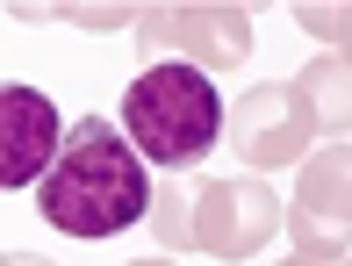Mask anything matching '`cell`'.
Returning <instances> with one entry per match:
<instances>
[{
	"mask_svg": "<svg viewBox=\"0 0 352 266\" xmlns=\"http://www.w3.org/2000/svg\"><path fill=\"white\" fill-rule=\"evenodd\" d=\"M36 209H43L51 230H65L79 245H101L116 230L144 223V209H151V166L137 159L122 122L79 115L65 130V144H58L51 173L36 180Z\"/></svg>",
	"mask_w": 352,
	"mask_h": 266,
	"instance_id": "cell-1",
	"label": "cell"
},
{
	"mask_svg": "<svg viewBox=\"0 0 352 266\" xmlns=\"http://www.w3.org/2000/svg\"><path fill=\"white\" fill-rule=\"evenodd\" d=\"M122 137L137 144V159L151 173H187L223 144V93L209 72L195 65H144L130 87H122Z\"/></svg>",
	"mask_w": 352,
	"mask_h": 266,
	"instance_id": "cell-2",
	"label": "cell"
},
{
	"mask_svg": "<svg viewBox=\"0 0 352 266\" xmlns=\"http://www.w3.org/2000/svg\"><path fill=\"white\" fill-rule=\"evenodd\" d=\"M137 51L151 65H195V72H237L252 58V14L245 8H144L137 14Z\"/></svg>",
	"mask_w": 352,
	"mask_h": 266,
	"instance_id": "cell-3",
	"label": "cell"
},
{
	"mask_svg": "<svg viewBox=\"0 0 352 266\" xmlns=\"http://www.w3.org/2000/svg\"><path fill=\"white\" fill-rule=\"evenodd\" d=\"M280 195L259 173H237V180H195V245L209 259H252L266 238H280Z\"/></svg>",
	"mask_w": 352,
	"mask_h": 266,
	"instance_id": "cell-4",
	"label": "cell"
},
{
	"mask_svg": "<svg viewBox=\"0 0 352 266\" xmlns=\"http://www.w3.org/2000/svg\"><path fill=\"white\" fill-rule=\"evenodd\" d=\"M223 130H230L237 159H245L252 173H274V166H295L302 151H309L316 115H309V101H302L295 80H259V87L237 93V108H230Z\"/></svg>",
	"mask_w": 352,
	"mask_h": 266,
	"instance_id": "cell-5",
	"label": "cell"
},
{
	"mask_svg": "<svg viewBox=\"0 0 352 266\" xmlns=\"http://www.w3.org/2000/svg\"><path fill=\"white\" fill-rule=\"evenodd\" d=\"M65 144V115L43 87H0V187H36Z\"/></svg>",
	"mask_w": 352,
	"mask_h": 266,
	"instance_id": "cell-6",
	"label": "cell"
},
{
	"mask_svg": "<svg viewBox=\"0 0 352 266\" xmlns=\"http://www.w3.org/2000/svg\"><path fill=\"white\" fill-rule=\"evenodd\" d=\"M295 216L352 230V144L309 151V166H302V180H295Z\"/></svg>",
	"mask_w": 352,
	"mask_h": 266,
	"instance_id": "cell-7",
	"label": "cell"
},
{
	"mask_svg": "<svg viewBox=\"0 0 352 266\" xmlns=\"http://www.w3.org/2000/svg\"><path fill=\"white\" fill-rule=\"evenodd\" d=\"M302 101H309V115H316V130L324 137H338V144H352V65L345 58H309L302 65Z\"/></svg>",
	"mask_w": 352,
	"mask_h": 266,
	"instance_id": "cell-8",
	"label": "cell"
},
{
	"mask_svg": "<svg viewBox=\"0 0 352 266\" xmlns=\"http://www.w3.org/2000/svg\"><path fill=\"white\" fill-rule=\"evenodd\" d=\"M144 223H151V238L166 252H195V173H158Z\"/></svg>",
	"mask_w": 352,
	"mask_h": 266,
	"instance_id": "cell-9",
	"label": "cell"
},
{
	"mask_svg": "<svg viewBox=\"0 0 352 266\" xmlns=\"http://www.w3.org/2000/svg\"><path fill=\"white\" fill-rule=\"evenodd\" d=\"M295 29H309L316 43H331V58H345L352 65V8H295Z\"/></svg>",
	"mask_w": 352,
	"mask_h": 266,
	"instance_id": "cell-10",
	"label": "cell"
},
{
	"mask_svg": "<svg viewBox=\"0 0 352 266\" xmlns=\"http://www.w3.org/2000/svg\"><path fill=\"white\" fill-rule=\"evenodd\" d=\"M8 266H51V259H36V252H14V259H8Z\"/></svg>",
	"mask_w": 352,
	"mask_h": 266,
	"instance_id": "cell-11",
	"label": "cell"
},
{
	"mask_svg": "<svg viewBox=\"0 0 352 266\" xmlns=\"http://www.w3.org/2000/svg\"><path fill=\"white\" fill-rule=\"evenodd\" d=\"M130 266H173V259H130Z\"/></svg>",
	"mask_w": 352,
	"mask_h": 266,
	"instance_id": "cell-12",
	"label": "cell"
},
{
	"mask_svg": "<svg viewBox=\"0 0 352 266\" xmlns=\"http://www.w3.org/2000/svg\"><path fill=\"white\" fill-rule=\"evenodd\" d=\"M280 266H309V259H280Z\"/></svg>",
	"mask_w": 352,
	"mask_h": 266,
	"instance_id": "cell-13",
	"label": "cell"
},
{
	"mask_svg": "<svg viewBox=\"0 0 352 266\" xmlns=\"http://www.w3.org/2000/svg\"><path fill=\"white\" fill-rule=\"evenodd\" d=\"M0 266H8V252H0Z\"/></svg>",
	"mask_w": 352,
	"mask_h": 266,
	"instance_id": "cell-14",
	"label": "cell"
},
{
	"mask_svg": "<svg viewBox=\"0 0 352 266\" xmlns=\"http://www.w3.org/2000/svg\"><path fill=\"white\" fill-rule=\"evenodd\" d=\"M345 266H352V259H345Z\"/></svg>",
	"mask_w": 352,
	"mask_h": 266,
	"instance_id": "cell-15",
	"label": "cell"
}]
</instances>
